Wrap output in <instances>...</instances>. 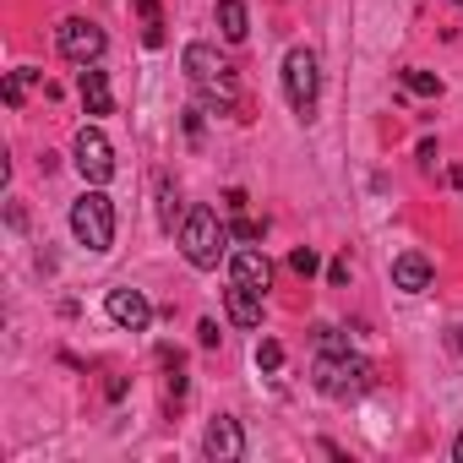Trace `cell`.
I'll return each mask as SVG.
<instances>
[{
	"instance_id": "obj_11",
	"label": "cell",
	"mask_w": 463,
	"mask_h": 463,
	"mask_svg": "<svg viewBox=\"0 0 463 463\" xmlns=\"http://www.w3.org/2000/svg\"><path fill=\"white\" fill-rule=\"evenodd\" d=\"M223 306H229V322H235V327H262V289H251V284H235V279H229Z\"/></svg>"
},
{
	"instance_id": "obj_28",
	"label": "cell",
	"mask_w": 463,
	"mask_h": 463,
	"mask_svg": "<svg viewBox=\"0 0 463 463\" xmlns=\"http://www.w3.org/2000/svg\"><path fill=\"white\" fill-rule=\"evenodd\" d=\"M452 6H463V0H452Z\"/></svg>"
},
{
	"instance_id": "obj_10",
	"label": "cell",
	"mask_w": 463,
	"mask_h": 463,
	"mask_svg": "<svg viewBox=\"0 0 463 463\" xmlns=\"http://www.w3.org/2000/svg\"><path fill=\"white\" fill-rule=\"evenodd\" d=\"M229 279H235V284H251V289H262V295H268V284H273V262H268V251L241 246L235 257H229Z\"/></svg>"
},
{
	"instance_id": "obj_12",
	"label": "cell",
	"mask_w": 463,
	"mask_h": 463,
	"mask_svg": "<svg viewBox=\"0 0 463 463\" xmlns=\"http://www.w3.org/2000/svg\"><path fill=\"white\" fill-rule=\"evenodd\" d=\"M392 289H403V295H425V289H430V262H425L420 251L392 257Z\"/></svg>"
},
{
	"instance_id": "obj_25",
	"label": "cell",
	"mask_w": 463,
	"mask_h": 463,
	"mask_svg": "<svg viewBox=\"0 0 463 463\" xmlns=\"http://www.w3.org/2000/svg\"><path fill=\"white\" fill-rule=\"evenodd\" d=\"M447 185H452V191H463V164H452V169H447Z\"/></svg>"
},
{
	"instance_id": "obj_19",
	"label": "cell",
	"mask_w": 463,
	"mask_h": 463,
	"mask_svg": "<svg viewBox=\"0 0 463 463\" xmlns=\"http://www.w3.org/2000/svg\"><path fill=\"white\" fill-rule=\"evenodd\" d=\"M257 371H284V344L279 338H262L257 344Z\"/></svg>"
},
{
	"instance_id": "obj_27",
	"label": "cell",
	"mask_w": 463,
	"mask_h": 463,
	"mask_svg": "<svg viewBox=\"0 0 463 463\" xmlns=\"http://www.w3.org/2000/svg\"><path fill=\"white\" fill-rule=\"evenodd\" d=\"M452 458H458V463H463V430H458V441H452Z\"/></svg>"
},
{
	"instance_id": "obj_1",
	"label": "cell",
	"mask_w": 463,
	"mask_h": 463,
	"mask_svg": "<svg viewBox=\"0 0 463 463\" xmlns=\"http://www.w3.org/2000/svg\"><path fill=\"white\" fill-rule=\"evenodd\" d=\"M180 66H185L191 88L202 93V104H218V109H235V104H241V82H235V66H229V61H223L213 44H185Z\"/></svg>"
},
{
	"instance_id": "obj_17",
	"label": "cell",
	"mask_w": 463,
	"mask_h": 463,
	"mask_svg": "<svg viewBox=\"0 0 463 463\" xmlns=\"http://www.w3.org/2000/svg\"><path fill=\"white\" fill-rule=\"evenodd\" d=\"M185 213H180V196H175V185L169 180H158V223L169 229V235H175V223H180Z\"/></svg>"
},
{
	"instance_id": "obj_4",
	"label": "cell",
	"mask_w": 463,
	"mask_h": 463,
	"mask_svg": "<svg viewBox=\"0 0 463 463\" xmlns=\"http://www.w3.org/2000/svg\"><path fill=\"white\" fill-rule=\"evenodd\" d=\"M71 235H77V246H88V251H109V246H115V202H109L99 185L71 202Z\"/></svg>"
},
{
	"instance_id": "obj_20",
	"label": "cell",
	"mask_w": 463,
	"mask_h": 463,
	"mask_svg": "<svg viewBox=\"0 0 463 463\" xmlns=\"http://www.w3.org/2000/svg\"><path fill=\"white\" fill-rule=\"evenodd\" d=\"M268 235V223H257V218H246V213H235V241L241 246H257Z\"/></svg>"
},
{
	"instance_id": "obj_13",
	"label": "cell",
	"mask_w": 463,
	"mask_h": 463,
	"mask_svg": "<svg viewBox=\"0 0 463 463\" xmlns=\"http://www.w3.org/2000/svg\"><path fill=\"white\" fill-rule=\"evenodd\" d=\"M77 93H82V109H88V115H109V109H115L109 77H104L99 66H82V77H77Z\"/></svg>"
},
{
	"instance_id": "obj_21",
	"label": "cell",
	"mask_w": 463,
	"mask_h": 463,
	"mask_svg": "<svg viewBox=\"0 0 463 463\" xmlns=\"http://www.w3.org/2000/svg\"><path fill=\"white\" fill-rule=\"evenodd\" d=\"M289 268H295L300 279H311V273H317V251H311V246H300V251L289 257Z\"/></svg>"
},
{
	"instance_id": "obj_8",
	"label": "cell",
	"mask_w": 463,
	"mask_h": 463,
	"mask_svg": "<svg viewBox=\"0 0 463 463\" xmlns=\"http://www.w3.org/2000/svg\"><path fill=\"white\" fill-rule=\"evenodd\" d=\"M202 452H207L213 463H241V458H246V436H241V420H229V414L207 420V430H202Z\"/></svg>"
},
{
	"instance_id": "obj_2",
	"label": "cell",
	"mask_w": 463,
	"mask_h": 463,
	"mask_svg": "<svg viewBox=\"0 0 463 463\" xmlns=\"http://www.w3.org/2000/svg\"><path fill=\"white\" fill-rule=\"evenodd\" d=\"M175 241H180V257L207 273V268H218V257L229 251V229L218 223L213 207H191V213L180 218V235H175Z\"/></svg>"
},
{
	"instance_id": "obj_22",
	"label": "cell",
	"mask_w": 463,
	"mask_h": 463,
	"mask_svg": "<svg viewBox=\"0 0 463 463\" xmlns=\"http://www.w3.org/2000/svg\"><path fill=\"white\" fill-rule=\"evenodd\" d=\"M317 349H349V338L338 327H317Z\"/></svg>"
},
{
	"instance_id": "obj_15",
	"label": "cell",
	"mask_w": 463,
	"mask_h": 463,
	"mask_svg": "<svg viewBox=\"0 0 463 463\" xmlns=\"http://www.w3.org/2000/svg\"><path fill=\"white\" fill-rule=\"evenodd\" d=\"M398 82H403L414 99H436V93H441V77H436V71H420V66H403Z\"/></svg>"
},
{
	"instance_id": "obj_26",
	"label": "cell",
	"mask_w": 463,
	"mask_h": 463,
	"mask_svg": "<svg viewBox=\"0 0 463 463\" xmlns=\"http://www.w3.org/2000/svg\"><path fill=\"white\" fill-rule=\"evenodd\" d=\"M452 349H458V354H463V327H452Z\"/></svg>"
},
{
	"instance_id": "obj_24",
	"label": "cell",
	"mask_w": 463,
	"mask_h": 463,
	"mask_svg": "<svg viewBox=\"0 0 463 463\" xmlns=\"http://www.w3.org/2000/svg\"><path fill=\"white\" fill-rule=\"evenodd\" d=\"M196 338H202V344L213 349V344H218V322H202V327H196Z\"/></svg>"
},
{
	"instance_id": "obj_14",
	"label": "cell",
	"mask_w": 463,
	"mask_h": 463,
	"mask_svg": "<svg viewBox=\"0 0 463 463\" xmlns=\"http://www.w3.org/2000/svg\"><path fill=\"white\" fill-rule=\"evenodd\" d=\"M218 33L229 44H241L251 33V17H246V0H218Z\"/></svg>"
},
{
	"instance_id": "obj_7",
	"label": "cell",
	"mask_w": 463,
	"mask_h": 463,
	"mask_svg": "<svg viewBox=\"0 0 463 463\" xmlns=\"http://www.w3.org/2000/svg\"><path fill=\"white\" fill-rule=\"evenodd\" d=\"M71 158H77V169H82L88 185H109V180H115V147H109V137H104L99 126H82V131H77Z\"/></svg>"
},
{
	"instance_id": "obj_6",
	"label": "cell",
	"mask_w": 463,
	"mask_h": 463,
	"mask_svg": "<svg viewBox=\"0 0 463 463\" xmlns=\"http://www.w3.org/2000/svg\"><path fill=\"white\" fill-rule=\"evenodd\" d=\"M55 44H61V55H66V61H77V66H99V61H104V50H109L104 28H99V23H88V17H66V23L55 28Z\"/></svg>"
},
{
	"instance_id": "obj_23",
	"label": "cell",
	"mask_w": 463,
	"mask_h": 463,
	"mask_svg": "<svg viewBox=\"0 0 463 463\" xmlns=\"http://www.w3.org/2000/svg\"><path fill=\"white\" fill-rule=\"evenodd\" d=\"M327 279H333V284H349V257H338V262L327 268Z\"/></svg>"
},
{
	"instance_id": "obj_3",
	"label": "cell",
	"mask_w": 463,
	"mask_h": 463,
	"mask_svg": "<svg viewBox=\"0 0 463 463\" xmlns=\"http://www.w3.org/2000/svg\"><path fill=\"white\" fill-rule=\"evenodd\" d=\"M311 382L322 398H360L371 387V365L349 349H322L317 365H311Z\"/></svg>"
},
{
	"instance_id": "obj_5",
	"label": "cell",
	"mask_w": 463,
	"mask_h": 463,
	"mask_svg": "<svg viewBox=\"0 0 463 463\" xmlns=\"http://www.w3.org/2000/svg\"><path fill=\"white\" fill-rule=\"evenodd\" d=\"M317 88H322L317 50L295 44V50L284 55V99H289V109H295L300 120H311V109H317Z\"/></svg>"
},
{
	"instance_id": "obj_9",
	"label": "cell",
	"mask_w": 463,
	"mask_h": 463,
	"mask_svg": "<svg viewBox=\"0 0 463 463\" xmlns=\"http://www.w3.org/2000/svg\"><path fill=\"white\" fill-rule=\"evenodd\" d=\"M104 311H109V322H115V327H126V333H147V322H153L147 295H142V289H126V284L104 295Z\"/></svg>"
},
{
	"instance_id": "obj_16",
	"label": "cell",
	"mask_w": 463,
	"mask_h": 463,
	"mask_svg": "<svg viewBox=\"0 0 463 463\" xmlns=\"http://www.w3.org/2000/svg\"><path fill=\"white\" fill-rule=\"evenodd\" d=\"M137 12H142V44L158 50L164 44V17H158V0H137Z\"/></svg>"
},
{
	"instance_id": "obj_18",
	"label": "cell",
	"mask_w": 463,
	"mask_h": 463,
	"mask_svg": "<svg viewBox=\"0 0 463 463\" xmlns=\"http://www.w3.org/2000/svg\"><path fill=\"white\" fill-rule=\"evenodd\" d=\"M33 77H39L33 66H23V71H12V77H6V104H12V109L28 99V82H33Z\"/></svg>"
}]
</instances>
